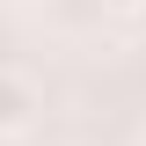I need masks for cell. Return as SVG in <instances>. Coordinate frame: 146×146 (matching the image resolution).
Listing matches in <instances>:
<instances>
[{"label":"cell","mask_w":146,"mask_h":146,"mask_svg":"<svg viewBox=\"0 0 146 146\" xmlns=\"http://www.w3.org/2000/svg\"><path fill=\"white\" fill-rule=\"evenodd\" d=\"M29 124H36V88L0 66V139H15V131H29Z\"/></svg>","instance_id":"cell-1"},{"label":"cell","mask_w":146,"mask_h":146,"mask_svg":"<svg viewBox=\"0 0 146 146\" xmlns=\"http://www.w3.org/2000/svg\"><path fill=\"white\" fill-rule=\"evenodd\" d=\"M102 7H117V15H131V7H139V0H102Z\"/></svg>","instance_id":"cell-2"},{"label":"cell","mask_w":146,"mask_h":146,"mask_svg":"<svg viewBox=\"0 0 146 146\" xmlns=\"http://www.w3.org/2000/svg\"><path fill=\"white\" fill-rule=\"evenodd\" d=\"M131 22H139V29H146V0H139V7H131Z\"/></svg>","instance_id":"cell-3"}]
</instances>
